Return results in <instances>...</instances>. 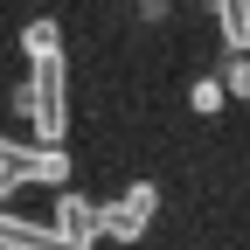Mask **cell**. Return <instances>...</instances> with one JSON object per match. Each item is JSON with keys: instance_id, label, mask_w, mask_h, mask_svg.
<instances>
[{"instance_id": "cell-1", "label": "cell", "mask_w": 250, "mask_h": 250, "mask_svg": "<svg viewBox=\"0 0 250 250\" xmlns=\"http://www.w3.org/2000/svg\"><path fill=\"white\" fill-rule=\"evenodd\" d=\"M14 118L35 125L42 146H62V132H70V62H28V83H14Z\"/></svg>"}, {"instance_id": "cell-2", "label": "cell", "mask_w": 250, "mask_h": 250, "mask_svg": "<svg viewBox=\"0 0 250 250\" xmlns=\"http://www.w3.org/2000/svg\"><path fill=\"white\" fill-rule=\"evenodd\" d=\"M153 208H160V188H153V181H132L125 195L98 202V236L104 243H139L153 229Z\"/></svg>"}, {"instance_id": "cell-3", "label": "cell", "mask_w": 250, "mask_h": 250, "mask_svg": "<svg viewBox=\"0 0 250 250\" xmlns=\"http://www.w3.org/2000/svg\"><path fill=\"white\" fill-rule=\"evenodd\" d=\"M49 223L70 236V243H83V250H90V243H98V202L77 195V188L62 181V188H56V202H49Z\"/></svg>"}, {"instance_id": "cell-4", "label": "cell", "mask_w": 250, "mask_h": 250, "mask_svg": "<svg viewBox=\"0 0 250 250\" xmlns=\"http://www.w3.org/2000/svg\"><path fill=\"white\" fill-rule=\"evenodd\" d=\"M14 174H21V188H62V181H70V153H62V146H14V160H7Z\"/></svg>"}, {"instance_id": "cell-5", "label": "cell", "mask_w": 250, "mask_h": 250, "mask_svg": "<svg viewBox=\"0 0 250 250\" xmlns=\"http://www.w3.org/2000/svg\"><path fill=\"white\" fill-rule=\"evenodd\" d=\"M0 250H83V243H70L56 223H28V215L0 208Z\"/></svg>"}, {"instance_id": "cell-6", "label": "cell", "mask_w": 250, "mask_h": 250, "mask_svg": "<svg viewBox=\"0 0 250 250\" xmlns=\"http://www.w3.org/2000/svg\"><path fill=\"white\" fill-rule=\"evenodd\" d=\"M62 42H70V35H62L49 14H42V21H28L21 35H14V49H21L28 62H62Z\"/></svg>"}, {"instance_id": "cell-7", "label": "cell", "mask_w": 250, "mask_h": 250, "mask_svg": "<svg viewBox=\"0 0 250 250\" xmlns=\"http://www.w3.org/2000/svg\"><path fill=\"white\" fill-rule=\"evenodd\" d=\"M215 7V28H223L229 49H250V0H208Z\"/></svg>"}, {"instance_id": "cell-8", "label": "cell", "mask_w": 250, "mask_h": 250, "mask_svg": "<svg viewBox=\"0 0 250 250\" xmlns=\"http://www.w3.org/2000/svg\"><path fill=\"white\" fill-rule=\"evenodd\" d=\"M223 90L236 104H250V49H229V62H223Z\"/></svg>"}, {"instance_id": "cell-9", "label": "cell", "mask_w": 250, "mask_h": 250, "mask_svg": "<svg viewBox=\"0 0 250 250\" xmlns=\"http://www.w3.org/2000/svg\"><path fill=\"white\" fill-rule=\"evenodd\" d=\"M188 104H195L202 118H215V111L229 104V90H223V77H195V90H188Z\"/></svg>"}, {"instance_id": "cell-10", "label": "cell", "mask_w": 250, "mask_h": 250, "mask_svg": "<svg viewBox=\"0 0 250 250\" xmlns=\"http://www.w3.org/2000/svg\"><path fill=\"white\" fill-rule=\"evenodd\" d=\"M7 195H21V174H14V167H0V202H7Z\"/></svg>"}, {"instance_id": "cell-11", "label": "cell", "mask_w": 250, "mask_h": 250, "mask_svg": "<svg viewBox=\"0 0 250 250\" xmlns=\"http://www.w3.org/2000/svg\"><path fill=\"white\" fill-rule=\"evenodd\" d=\"M14 146H21V139H0V167H7V160H14Z\"/></svg>"}]
</instances>
